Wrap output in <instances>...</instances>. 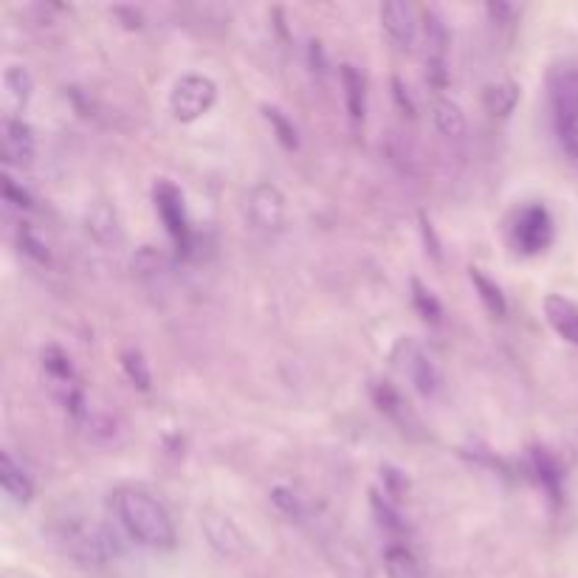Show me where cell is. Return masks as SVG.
Wrapping results in <instances>:
<instances>
[{
	"label": "cell",
	"instance_id": "obj_29",
	"mask_svg": "<svg viewBox=\"0 0 578 578\" xmlns=\"http://www.w3.org/2000/svg\"><path fill=\"white\" fill-rule=\"evenodd\" d=\"M485 9H488V15L494 17V20H505V17H511L516 12L511 3H488Z\"/></svg>",
	"mask_w": 578,
	"mask_h": 578
},
{
	"label": "cell",
	"instance_id": "obj_26",
	"mask_svg": "<svg viewBox=\"0 0 578 578\" xmlns=\"http://www.w3.org/2000/svg\"><path fill=\"white\" fill-rule=\"evenodd\" d=\"M20 246H23V251L29 254V257H34L37 263H48V249L46 243L40 240V237L34 235L32 229L23 223V229H20Z\"/></svg>",
	"mask_w": 578,
	"mask_h": 578
},
{
	"label": "cell",
	"instance_id": "obj_22",
	"mask_svg": "<svg viewBox=\"0 0 578 578\" xmlns=\"http://www.w3.org/2000/svg\"><path fill=\"white\" fill-rule=\"evenodd\" d=\"M263 116H266V122L274 127V133H277V139H280L282 147H288V150H294L299 144L297 139V127L294 122L282 113L280 108H274V105H263Z\"/></svg>",
	"mask_w": 578,
	"mask_h": 578
},
{
	"label": "cell",
	"instance_id": "obj_28",
	"mask_svg": "<svg viewBox=\"0 0 578 578\" xmlns=\"http://www.w3.org/2000/svg\"><path fill=\"white\" fill-rule=\"evenodd\" d=\"M421 229H423V237H426V246H429V251H432L435 257H440V243H438V237H435L432 223L426 220V215H421Z\"/></svg>",
	"mask_w": 578,
	"mask_h": 578
},
{
	"label": "cell",
	"instance_id": "obj_18",
	"mask_svg": "<svg viewBox=\"0 0 578 578\" xmlns=\"http://www.w3.org/2000/svg\"><path fill=\"white\" fill-rule=\"evenodd\" d=\"M384 567H387L390 578H426L418 556L407 545H398V542H392L384 550Z\"/></svg>",
	"mask_w": 578,
	"mask_h": 578
},
{
	"label": "cell",
	"instance_id": "obj_10",
	"mask_svg": "<svg viewBox=\"0 0 578 578\" xmlns=\"http://www.w3.org/2000/svg\"><path fill=\"white\" fill-rule=\"evenodd\" d=\"M201 531L209 547L223 556V559H235L243 553V533L235 522L226 514H220L215 508H204L201 511Z\"/></svg>",
	"mask_w": 578,
	"mask_h": 578
},
{
	"label": "cell",
	"instance_id": "obj_23",
	"mask_svg": "<svg viewBox=\"0 0 578 578\" xmlns=\"http://www.w3.org/2000/svg\"><path fill=\"white\" fill-rule=\"evenodd\" d=\"M122 367H125L127 378L133 381V387H139V390H150V367H147V361L141 356L139 350H125L122 353Z\"/></svg>",
	"mask_w": 578,
	"mask_h": 578
},
{
	"label": "cell",
	"instance_id": "obj_16",
	"mask_svg": "<svg viewBox=\"0 0 578 578\" xmlns=\"http://www.w3.org/2000/svg\"><path fill=\"white\" fill-rule=\"evenodd\" d=\"M432 122L438 127L440 133L446 136V139H463L466 136V113L463 108L449 99V96H438L435 102H432Z\"/></svg>",
	"mask_w": 578,
	"mask_h": 578
},
{
	"label": "cell",
	"instance_id": "obj_5",
	"mask_svg": "<svg viewBox=\"0 0 578 578\" xmlns=\"http://www.w3.org/2000/svg\"><path fill=\"white\" fill-rule=\"evenodd\" d=\"M392 361L401 373L407 375L409 384L421 392L423 398H435L443 387V373H440L435 356L415 339H398L392 347Z\"/></svg>",
	"mask_w": 578,
	"mask_h": 578
},
{
	"label": "cell",
	"instance_id": "obj_9",
	"mask_svg": "<svg viewBox=\"0 0 578 578\" xmlns=\"http://www.w3.org/2000/svg\"><path fill=\"white\" fill-rule=\"evenodd\" d=\"M0 141H3V158L9 167H32L37 156V141H34L32 125L23 116H3Z\"/></svg>",
	"mask_w": 578,
	"mask_h": 578
},
{
	"label": "cell",
	"instance_id": "obj_20",
	"mask_svg": "<svg viewBox=\"0 0 578 578\" xmlns=\"http://www.w3.org/2000/svg\"><path fill=\"white\" fill-rule=\"evenodd\" d=\"M516 99H519V91L511 82H497L483 91V105L491 116H508L514 110Z\"/></svg>",
	"mask_w": 578,
	"mask_h": 578
},
{
	"label": "cell",
	"instance_id": "obj_17",
	"mask_svg": "<svg viewBox=\"0 0 578 578\" xmlns=\"http://www.w3.org/2000/svg\"><path fill=\"white\" fill-rule=\"evenodd\" d=\"M533 474L539 485L547 491V497L553 502H562V480L564 474L556 463V457L547 452V449H533Z\"/></svg>",
	"mask_w": 578,
	"mask_h": 578
},
{
	"label": "cell",
	"instance_id": "obj_12",
	"mask_svg": "<svg viewBox=\"0 0 578 578\" xmlns=\"http://www.w3.org/2000/svg\"><path fill=\"white\" fill-rule=\"evenodd\" d=\"M542 311L550 328L562 336L564 342L578 347V305L573 299L562 297V294H547L542 302Z\"/></svg>",
	"mask_w": 578,
	"mask_h": 578
},
{
	"label": "cell",
	"instance_id": "obj_15",
	"mask_svg": "<svg viewBox=\"0 0 578 578\" xmlns=\"http://www.w3.org/2000/svg\"><path fill=\"white\" fill-rule=\"evenodd\" d=\"M339 77H342L344 88V105H347V113L353 122H361L364 113H367V85H364V77L356 65L344 63L339 68Z\"/></svg>",
	"mask_w": 578,
	"mask_h": 578
},
{
	"label": "cell",
	"instance_id": "obj_21",
	"mask_svg": "<svg viewBox=\"0 0 578 578\" xmlns=\"http://www.w3.org/2000/svg\"><path fill=\"white\" fill-rule=\"evenodd\" d=\"M412 305H415V311L421 313L426 322H432V325H438L440 319H443V305H440L438 297H435L421 280H412Z\"/></svg>",
	"mask_w": 578,
	"mask_h": 578
},
{
	"label": "cell",
	"instance_id": "obj_11",
	"mask_svg": "<svg viewBox=\"0 0 578 578\" xmlns=\"http://www.w3.org/2000/svg\"><path fill=\"white\" fill-rule=\"evenodd\" d=\"M378 17H381V29L387 32V37H390L395 46H415L418 20H415V12H412L409 3H404V0H387V3H381Z\"/></svg>",
	"mask_w": 578,
	"mask_h": 578
},
{
	"label": "cell",
	"instance_id": "obj_13",
	"mask_svg": "<svg viewBox=\"0 0 578 578\" xmlns=\"http://www.w3.org/2000/svg\"><path fill=\"white\" fill-rule=\"evenodd\" d=\"M34 91V79L26 65H6L3 68V108L6 116H20V110L29 105Z\"/></svg>",
	"mask_w": 578,
	"mask_h": 578
},
{
	"label": "cell",
	"instance_id": "obj_27",
	"mask_svg": "<svg viewBox=\"0 0 578 578\" xmlns=\"http://www.w3.org/2000/svg\"><path fill=\"white\" fill-rule=\"evenodd\" d=\"M3 201L12 206H20V209H29L32 206V198L23 187H17L12 175H3Z\"/></svg>",
	"mask_w": 578,
	"mask_h": 578
},
{
	"label": "cell",
	"instance_id": "obj_19",
	"mask_svg": "<svg viewBox=\"0 0 578 578\" xmlns=\"http://www.w3.org/2000/svg\"><path fill=\"white\" fill-rule=\"evenodd\" d=\"M469 277L474 282V288H477V294L483 299L485 311L494 313V316H505L508 311V302H505V294H502V288L497 282L491 280V277H485L483 268H469Z\"/></svg>",
	"mask_w": 578,
	"mask_h": 578
},
{
	"label": "cell",
	"instance_id": "obj_1",
	"mask_svg": "<svg viewBox=\"0 0 578 578\" xmlns=\"http://www.w3.org/2000/svg\"><path fill=\"white\" fill-rule=\"evenodd\" d=\"M110 511L130 542L147 550H172L175 525L161 502L136 485H122L110 494Z\"/></svg>",
	"mask_w": 578,
	"mask_h": 578
},
{
	"label": "cell",
	"instance_id": "obj_2",
	"mask_svg": "<svg viewBox=\"0 0 578 578\" xmlns=\"http://www.w3.org/2000/svg\"><path fill=\"white\" fill-rule=\"evenodd\" d=\"M547 88V108H550V122L553 133L567 156L570 164L578 167V63L564 60V63L550 65L545 77Z\"/></svg>",
	"mask_w": 578,
	"mask_h": 578
},
{
	"label": "cell",
	"instance_id": "obj_4",
	"mask_svg": "<svg viewBox=\"0 0 578 578\" xmlns=\"http://www.w3.org/2000/svg\"><path fill=\"white\" fill-rule=\"evenodd\" d=\"M553 235H556V226H553V215L547 212L545 204L519 206L508 223V237H511L514 249L528 257H536L550 249Z\"/></svg>",
	"mask_w": 578,
	"mask_h": 578
},
{
	"label": "cell",
	"instance_id": "obj_3",
	"mask_svg": "<svg viewBox=\"0 0 578 578\" xmlns=\"http://www.w3.org/2000/svg\"><path fill=\"white\" fill-rule=\"evenodd\" d=\"M57 539L65 553L82 564H105L110 556H116L113 536L88 516L65 514L57 522Z\"/></svg>",
	"mask_w": 578,
	"mask_h": 578
},
{
	"label": "cell",
	"instance_id": "obj_14",
	"mask_svg": "<svg viewBox=\"0 0 578 578\" xmlns=\"http://www.w3.org/2000/svg\"><path fill=\"white\" fill-rule=\"evenodd\" d=\"M0 485L6 491V497L17 505H26L34 497L32 477L26 474L23 466H17L15 457L9 452H0Z\"/></svg>",
	"mask_w": 578,
	"mask_h": 578
},
{
	"label": "cell",
	"instance_id": "obj_6",
	"mask_svg": "<svg viewBox=\"0 0 578 578\" xmlns=\"http://www.w3.org/2000/svg\"><path fill=\"white\" fill-rule=\"evenodd\" d=\"M218 102V85L206 74H184L175 79L170 91V113L178 122H198L204 113L215 108Z\"/></svg>",
	"mask_w": 578,
	"mask_h": 578
},
{
	"label": "cell",
	"instance_id": "obj_25",
	"mask_svg": "<svg viewBox=\"0 0 578 578\" xmlns=\"http://www.w3.org/2000/svg\"><path fill=\"white\" fill-rule=\"evenodd\" d=\"M271 500H274V505L280 508L282 514L291 516V519H302V516H305V505H302V500H299L291 488H282V485H277V488L271 491Z\"/></svg>",
	"mask_w": 578,
	"mask_h": 578
},
{
	"label": "cell",
	"instance_id": "obj_8",
	"mask_svg": "<svg viewBox=\"0 0 578 578\" xmlns=\"http://www.w3.org/2000/svg\"><path fill=\"white\" fill-rule=\"evenodd\" d=\"M153 204L167 235L172 237V243L178 249H189V218L187 206H184V192L172 184L170 178H158L156 187H153Z\"/></svg>",
	"mask_w": 578,
	"mask_h": 578
},
{
	"label": "cell",
	"instance_id": "obj_24",
	"mask_svg": "<svg viewBox=\"0 0 578 578\" xmlns=\"http://www.w3.org/2000/svg\"><path fill=\"white\" fill-rule=\"evenodd\" d=\"M373 398L381 412H387V415H392V418H401V415H404V401H401V395L392 390L387 381H384V384H381V381H375Z\"/></svg>",
	"mask_w": 578,
	"mask_h": 578
},
{
	"label": "cell",
	"instance_id": "obj_7",
	"mask_svg": "<svg viewBox=\"0 0 578 578\" xmlns=\"http://www.w3.org/2000/svg\"><path fill=\"white\" fill-rule=\"evenodd\" d=\"M246 215L251 226L263 235H280L288 223V201L282 189L271 181H260L249 189L246 195Z\"/></svg>",
	"mask_w": 578,
	"mask_h": 578
}]
</instances>
